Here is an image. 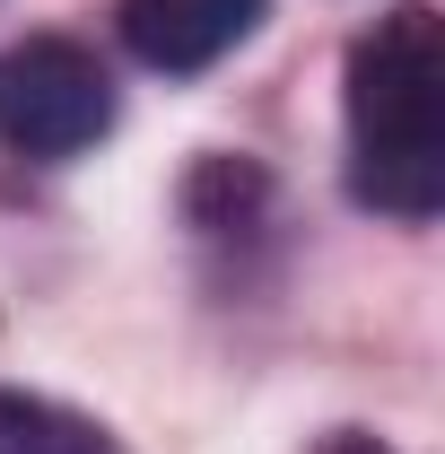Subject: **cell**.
Segmentation results:
<instances>
[{
	"instance_id": "obj_1",
	"label": "cell",
	"mask_w": 445,
	"mask_h": 454,
	"mask_svg": "<svg viewBox=\"0 0 445 454\" xmlns=\"http://www.w3.org/2000/svg\"><path fill=\"white\" fill-rule=\"evenodd\" d=\"M349 192L410 227L445 201V18L428 0L349 44Z\"/></svg>"
},
{
	"instance_id": "obj_2",
	"label": "cell",
	"mask_w": 445,
	"mask_h": 454,
	"mask_svg": "<svg viewBox=\"0 0 445 454\" xmlns=\"http://www.w3.org/2000/svg\"><path fill=\"white\" fill-rule=\"evenodd\" d=\"M113 131V70L79 35H27L0 53V149L79 158Z\"/></svg>"
},
{
	"instance_id": "obj_3",
	"label": "cell",
	"mask_w": 445,
	"mask_h": 454,
	"mask_svg": "<svg viewBox=\"0 0 445 454\" xmlns=\"http://www.w3.org/2000/svg\"><path fill=\"white\" fill-rule=\"evenodd\" d=\"M262 9L271 0H122L113 18H122L131 61H149L167 79H192V70H210V61L236 53L262 27Z\"/></svg>"
},
{
	"instance_id": "obj_4",
	"label": "cell",
	"mask_w": 445,
	"mask_h": 454,
	"mask_svg": "<svg viewBox=\"0 0 445 454\" xmlns=\"http://www.w3.org/2000/svg\"><path fill=\"white\" fill-rule=\"evenodd\" d=\"M0 454H122V446L44 394H0Z\"/></svg>"
},
{
	"instance_id": "obj_5",
	"label": "cell",
	"mask_w": 445,
	"mask_h": 454,
	"mask_svg": "<svg viewBox=\"0 0 445 454\" xmlns=\"http://www.w3.org/2000/svg\"><path fill=\"white\" fill-rule=\"evenodd\" d=\"M324 454H393V446H376V437H358V428H340V437H332Z\"/></svg>"
}]
</instances>
